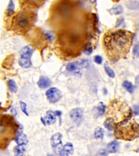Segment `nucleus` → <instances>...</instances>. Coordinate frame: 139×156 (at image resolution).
Segmentation results:
<instances>
[{"label":"nucleus","instance_id":"393cba45","mask_svg":"<svg viewBox=\"0 0 139 156\" xmlns=\"http://www.w3.org/2000/svg\"><path fill=\"white\" fill-rule=\"evenodd\" d=\"M20 106H21V109L23 114H25L26 116H29V112H28V107H27V105H26V103L21 101L20 102Z\"/></svg>","mask_w":139,"mask_h":156},{"label":"nucleus","instance_id":"6ab92c4d","mask_svg":"<svg viewBox=\"0 0 139 156\" xmlns=\"http://www.w3.org/2000/svg\"><path fill=\"white\" fill-rule=\"evenodd\" d=\"M94 137H95V138H97V140H102V138H104L103 128L100 127H98L97 128H95V132H94Z\"/></svg>","mask_w":139,"mask_h":156},{"label":"nucleus","instance_id":"2eb2a0df","mask_svg":"<svg viewBox=\"0 0 139 156\" xmlns=\"http://www.w3.org/2000/svg\"><path fill=\"white\" fill-rule=\"evenodd\" d=\"M19 65L23 67V68H28L32 66V62H31V59L30 58H23L21 57L19 59Z\"/></svg>","mask_w":139,"mask_h":156},{"label":"nucleus","instance_id":"39448f33","mask_svg":"<svg viewBox=\"0 0 139 156\" xmlns=\"http://www.w3.org/2000/svg\"><path fill=\"white\" fill-rule=\"evenodd\" d=\"M51 146L52 148L54 149V152L56 154H58L59 156L60 152L62 151V135L60 133H55L53 136L51 137Z\"/></svg>","mask_w":139,"mask_h":156},{"label":"nucleus","instance_id":"f3484780","mask_svg":"<svg viewBox=\"0 0 139 156\" xmlns=\"http://www.w3.org/2000/svg\"><path fill=\"white\" fill-rule=\"evenodd\" d=\"M95 111H97V116H103L104 114H105V112H106V105H104L103 103H99L98 106L95 107Z\"/></svg>","mask_w":139,"mask_h":156},{"label":"nucleus","instance_id":"c9c22d12","mask_svg":"<svg viewBox=\"0 0 139 156\" xmlns=\"http://www.w3.org/2000/svg\"><path fill=\"white\" fill-rule=\"evenodd\" d=\"M0 156H4V154H2V153H0Z\"/></svg>","mask_w":139,"mask_h":156},{"label":"nucleus","instance_id":"f257e3e1","mask_svg":"<svg viewBox=\"0 0 139 156\" xmlns=\"http://www.w3.org/2000/svg\"><path fill=\"white\" fill-rule=\"evenodd\" d=\"M134 34L125 30L109 31L106 32L103 39L106 54L112 61L124 58L132 45Z\"/></svg>","mask_w":139,"mask_h":156},{"label":"nucleus","instance_id":"c85d7f7f","mask_svg":"<svg viewBox=\"0 0 139 156\" xmlns=\"http://www.w3.org/2000/svg\"><path fill=\"white\" fill-rule=\"evenodd\" d=\"M94 61L97 63V64H98V65H100V64H102V62H103V58L100 56H95V57H94Z\"/></svg>","mask_w":139,"mask_h":156},{"label":"nucleus","instance_id":"ddd939ff","mask_svg":"<svg viewBox=\"0 0 139 156\" xmlns=\"http://www.w3.org/2000/svg\"><path fill=\"white\" fill-rule=\"evenodd\" d=\"M120 150V144L117 141H110L107 146V151L109 153H115Z\"/></svg>","mask_w":139,"mask_h":156},{"label":"nucleus","instance_id":"f8f14e48","mask_svg":"<svg viewBox=\"0 0 139 156\" xmlns=\"http://www.w3.org/2000/svg\"><path fill=\"white\" fill-rule=\"evenodd\" d=\"M33 53V48L30 45H26L21 50L20 55H21V57H23V58H31Z\"/></svg>","mask_w":139,"mask_h":156},{"label":"nucleus","instance_id":"6e6552de","mask_svg":"<svg viewBox=\"0 0 139 156\" xmlns=\"http://www.w3.org/2000/svg\"><path fill=\"white\" fill-rule=\"evenodd\" d=\"M57 120V116L55 111H47L46 113L45 116L41 117V121L43 125L45 126H48V125H53Z\"/></svg>","mask_w":139,"mask_h":156},{"label":"nucleus","instance_id":"cd10ccee","mask_svg":"<svg viewBox=\"0 0 139 156\" xmlns=\"http://www.w3.org/2000/svg\"><path fill=\"white\" fill-rule=\"evenodd\" d=\"M84 54L85 55H87V56H89V55H91L92 54V52H93V48L91 47V45H86V47L84 48Z\"/></svg>","mask_w":139,"mask_h":156},{"label":"nucleus","instance_id":"aec40b11","mask_svg":"<svg viewBox=\"0 0 139 156\" xmlns=\"http://www.w3.org/2000/svg\"><path fill=\"white\" fill-rule=\"evenodd\" d=\"M66 70L69 72H75L79 70V66L77 65V63H69L66 66Z\"/></svg>","mask_w":139,"mask_h":156},{"label":"nucleus","instance_id":"423d86ee","mask_svg":"<svg viewBox=\"0 0 139 156\" xmlns=\"http://www.w3.org/2000/svg\"><path fill=\"white\" fill-rule=\"evenodd\" d=\"M46 96H47V99L48 100L49 103H56L61 99L62 94H61V92H60L58 89H57L55 87H50L46 92Z\"/></svg>","mask_w":139,"mask_h":156},{"label":"nucleus","instance_id":"0eeeda50","mask_svg":"<svg viewBox=\"0 0 139 156\" xmlns=\"http://www.w3.org/2000/svg\"><path fill=\"white\" fill-rule=\"evenodd\" d=\"M70 117L71 119L73 121L74 123H76L77 125H79L82 121H83V118H84V111L82 108H74L72 110H71L70 112Z\"/></svg>","mask_w":139,"mask_h":156},{"label":"nucleus","instance_id":"bb28decb","mask_svg":"<svg viewBox=\"0 0 139 156\" xmlns=\"http://www.w3.org/2000/svg\"><path fill=\"white\" fill-rule=\"evenodd\" d=\"M109 155V152L107 151V149H100L97 154H95V156H108Z\"/></svg>","mask_w":139,"mask_h":156},{"label":"nucleus","instance_id":"dca6fc26","mask_svg":"<svg viewBox=\"0 0 139 156\" xmlns=\"http://www.w3.org/2000/svg\"><path fill=\"white\" fill-rule=\"evenodd\" d=\"M7 88L11 92L15 93L18 92V85L13 81V80H7Z\"/></svg>","mask_w":139,"mask_h":156},{"label":"nucleus","instance_id":"f03ea898","mask_svg":"<svg viewBox=\"0 0 139 156\" xmlns=\"http://www.w3.org/2000/svg\"><path fill=\"white\" fill-rule=\"evenodd\" d=\"M18 132V125L10 116H0V149H4L15 138Z\"/></svg>","mask_w":139,"mask_h":156},{"label":"nucleus","instance_id":"20e7f679","mask_svg":"<svg viewBox=\"0 0 139 156\" xmlns=\"http://www.w3.org/2000/svg\"><path fill=\"white\" fill-rule=\"evenodd\" d=\"M33 14L29 10H22L17 13L12 20V27L16 31H27L33 22Z\"/></svg>","mask_w":139,"mask_h":156},{"label":"nucleus","instance_id":"2f4dec72","mask_svg":"<svg viewBox=\"0 0 139 156\" xmlns=\"http://www.w3.org/2000/svg\"><path fill=\"white\" fill-rule=\"evenodd\" d=\"M15 156H25V152H14Z\"/></svg>","mask_w":139,"mask_h":156},{"label":"nucleus","instance_id":"72a5a7b5","mask_svg":"<svg viewBox=\"0 0 139 156\" xmlns=\"http://www.w3.org/2000/svg\"><path fill=\"white\" fill-rule=\"evenodd\" d=\"M11 112L13 116H17V111H16V108H11Z\"/></svg>","mask_w":139,"mask_h":156},{"label":"nucleus","instance_id":"473e14b6","mask_svg":"<svg viewBox=\"0 0 139 156\" xmlns=\"http://www.w3.org/2000/svg\"><path fill=\"white\" fill-rule=\"evenodd\" d=\"M135 84H136L137 86H139V75H137V76L135 77Z\"/></svg>","mask_w":139,"mask_h":156},{"label":"nucleus","instance_id":"7ed1b4c3","mask_svg":"<svg viewBox=\"0 0 139 156\" xmlns=\"http://www.w3.org/2000/svg\"><path fill=\"white\" fill-rule=\"evenodd\" d=\"M115 135L123 140H134L139 135V126L130 117L121 120L120 123L115 126Z\"/></svg>","mask_w":139,"mask_h":156},{"label":"nucleus","instance_id":"1a4fd4ad","mask_svg":"<svg viewBox=\"0 0 139 156\" xmlns=\"http://www.w3.org/2000/svg\"><path fill=\"white\" fill-rule=\"evenodd\" d=\"M14 140L17 143V145H23V146H26L28 143V138L26 136L23 132H17Z\"/></svg>","mask_w":139,"mask_h":156},{"label":"nucleus","instance_id":"412c9836","mask_svg":"<svg viewBox=\"0 0 139 156\" xmlns=\"http://www.w3.org/2000/svg\"><path fill=\"white\" fill-rule=\"evenodd\" d=\"M104 70H105L106 74L109 77V78H115V73L113 71V69H111V67H109V66L108 64H104Z\"/></svg>","mask_w":139,"mask_h":156},{"label":"nucleus","instance_id":"a211bd4d","mask_svg":"<svg viewBox=\"0 0 139 156\" xmlns=\"http://www.w3.org/2000/svg\"><path fill=\"white\" fill-rule=\"evenodd\" d=\"M123 87L124 90H126L129 93H134V92H135L134 85L132 84V82H130L129 81H124L123 82Z\"/></svg>","mask_w":139,"mask_h":156},{"label":"nucleus","instance_id":"5701e85b","mask_svg":"<svg viewBox=\"0 0 139 156\" xmlns=\"http://www.w3.org/2000/svg\"><path fill=\"white\" fill-rule=\"evenodd\" d=\"M77 65L83 68H88L90 67V61L88 59H81L77 62Z\"/></svg>","mask_w":139,"mask_h":156},{"label":"nucleus","instance_id":"9b49d317","mask_svg":"<svg viewBox=\"0 0 139 156\" xmlns=\"http://www.w3.org/2000/svg\"><path fill=\"white\" fill-rule=\"evenodd\" d=\"M37 85L41 89H47V88L50 87L51 81L49 80V78L46 77V76H41L37 81Z\"/></svg>","mask_w":139,"mask_h":156},{"label":"nucleus","instance_id":"f704fd0d","mask_svg":"<svg viewBox=\"0 0 139 156\" xmlns=\"http://www.w3.org/2000/svg\"><path fill=\"white\" fill-rule=\"evenodd\" d=\"M47 156H58V155L56 154V153H49V154H47Z\"/></svg>","mask_w":139,"mask_h":156},{"label":"nucleus","instance_id":"a878e982","mask_svg":"<svg viewBox=\"0 0 139 156\" xmlns=\"http://www.w3.org/2000/svg\"><path fill=\"white\" fill-rule=\"evenodd\" d=\"M26 148L23 145H17L14 148V152H25Z\"/></svg>","mask_w":139,"mask_h":156},{"label":"nucleus","instance_id":"4be33fe9","mask_svg":"<svg viewBox=\"0 0 139 156\" xmlns=\"http://www.w3.org/2000/svg\"><path fill=\"white\" fill-rule=\"evenodd\" d=\"M109 12L114 15H119L123 12V8L121 6H115L114 7H112L111 10H109Z\"/></svg>","mask_w":139,"mask_h":156},{"label":"nucleus","instance_id":"4468645a","mask_svg":"<svg viewBox=\"0 0 139 156\" xmlns=\"http://www.w3.org/2000/svg\"><path fill=\"white\" fill-rule=\"evenodd\" d=\"M115 121L114 119L112 118V117H109L105 120V122H104V127H105L109 131H112V130H114L115 129Z\"/></svg>","mask_w":139,"mask_h":156},{"label":"nucleus","instance_id":"7c9ffc66","mask_svg":"<svg viewBox=\"0 0 139 156\" xmlns=\"http://www.w3.org/2000/svg\"><path fill=\"white\" fill-rule=\"evenodd\" d=\"M133 114L135 116H139V105H135L133 107Z\"/></svg>","mask_w":139,"mask_h":156},{"label":"nucleus","instance_id":"c756f323","mask_svg":"<svg viewBox=\"0 0 139 156\" xmlns=\"http://www.w3.org/2000/svg\"><path fill=\"white\" fill-rule=\"evenodd\" d=\"M134 55L136 57H139V44H137L134 46Z\"/></svg>","mask_w":139,"mask_h":156},{"label":"nucleus","instance_id":"9d476101","mask_svg":"<svg viewBox=\"0 0 139 156\" xmlns=\"http://www.w3.org/2000/svg\"><path fill=\"white\" fill-rule=\"evenodd\" d=\"M74 148H73V145L71 142H68L65 145H63L62 147V151L60 152L59 156H72L73 153Z\"/></svg>","mask_w":139,"mask_h":156},{"label":"nucleus","instance_id":"b1692460","mask_svg":"<svg viewBox=\"0 0 139 156\" xmlns=\"http://www.w3.org/2000/svg\"><path fill=\"white\" fill-rule=\"evenodd\" d=\"M14 11H15V6H14V3H13L12 0H10V4H8V6H7V15L8 16L13 15Z\"/></svg>","mask_w":139,"mask_h":156}]
</instances>
